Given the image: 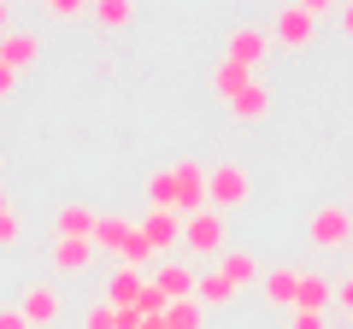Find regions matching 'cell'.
<instances>
[{
    "mask_svg": "<svg viewBox=\"0 0 353 329\" xmlns=\"http://www.w3.org/2000/svg\"><path fill=\"white\" fill-rule=\"evenodd\" d=\"M6 30H12V6H6V0H0V36H6Z\"/></svg>",
    "mask_w": 353,
    "mask_h": 329,
    "instance_id": "obj_32",
    "label": "cell"
},
{
    "mask_svg": "<svg viewBox=\"0 0 353 329\" xmlns=\"http://www.w3.org/2000/svg\"><path fill=\"white\" fill-rule=\"evenodd\" d=\"M94 259V241H53V270L59 277H83Z\"/></svg>",
    "mask_w": 353,
    "mask_h": 329,
    "instance_id": "obj_18",
    "label": "cell"
},
{
    "mask_svg": "<svg viewBox=\"0 0 353 329\" xmlns=\"http://www.w3.org/2000/svg\"><path fill=\"white\" fill-rule=\"evenodd\" d=\"M330 306H336V282H330L324 270H301V288H294V312H318V317H324Z\"/></svg>",
    "mask_w": 353,
    "mask_h": 329,
    "instance_id": "obj_13",
    "label": "cell"
},
{
    "mask_svg": "<svg viewBox=\"0 0 353 329\" xmlns=\"http://www.w3.org/2000/svg\"><path fill=\"white\" fill-rule=\"evenodd\" d=\"M141 288H148V277H141V270H130V265H118L112 277H106V306H112V312H124V306L141 300Z\"/></svg>",
    "mask_w": 353,
    "mask_h": 329,
    "instance_id": "obj_16",
    "label": "cell"
},
{
    "mask_svg": "<svg viewBox=\"0 0 353 329\" xmlns=\"http://www.w3.org/2000/svg\"><path fill=\"white\" fill-rule=\"evenodd\" d=\"M148 212H176V217H183V206H176V177H171V164L148 177Z\"/></svg>",
    "mask_w": 353,
    "mask_h": 329,
    "instance_id": "obj_20",
    "label": "cell"
},
{
    "mask_svg": "<svg viewBox=\"0 0 353 329\" xmlns=\"http://www.w3.org/2000/svg\"><path fill=\"white\" fill-rule=\"evenodd\" d=\"M218 270H224V277H230V282H236V294H241V288H253V282H259V277H265V270H259V259H253V253H248V247H230V253H224V259H218Z\"/></svg>",
    "mask_w": 353,
    "mask_h": 329,
    "instance_id": "obj_17",
    "label": "cell"
},
{
    "mask_svg": "<svg viewBox=\"0 0 353 329\" xmlns=\"http://www.w3.org/2000/svg\"><path fill=\"white\" fill-rule=\"evenodd\" d=\"M18 241H24V224H18V206H12V194L0 189V253H12Z\"/></svg>",
    "mask_w": 353,
    "mask_h": 329,
    "instance_id": "obj_23",
    "label": "cell"
},
{
    "mask_svg": "<svg viewBox=\"0 0 353 329\" xmlns=\"http://www.w3.org/2000/svg\"><path fill=\"white\" fill-rule=\"evenodd\" d=\"M0 329H30V323H24V312H12V306H6V312H0Z\"/></svg>",
    "mask_w": 353,
    "mask_h": 329,
    "instance_id": "obj_30",
    "label": "cell"
},
{
    "mask_svg": "<svg viewBox=\"0 0 353 329\" xmlns=\"http://www.w3.org/2000/svg\"><path fill=\"white\" fill-rule=\"evenodd\" d=\"M265 53H271V36H265V24H236L224 36V59L241 65V71H259Z\"/></svg>",
    "mask_w": 353,
    "mask_h": 329,
    "instance_id": "obj_5",
    "label": "cell"
},
{
    "mask_svg": "<svg viewBox=\"0 0 353 329\" xmlns=\"http://www.w3.org/2000/svg\"><path fill=\"white\" fill-rule=\"evenodd\" d=\"M83 329H118V312H112V306H88V312H83Z\"/></svg>",
    "mask_w": 353,
    "mask_h": 329,
    "instance_id": "obj_25",
    "label": "cell"
},
{
    "mask_svg": "<svg viewBox=\"0 0 353 329\" xmlns=\"http://www.w3.org/2000/svg\"><path fill=\"white\" fill-rule=\"evenodd\" d=\"M101 247L118 259V265H130V270H141L153 259L141 224H136V217H118V212H94V253H101Z\"/></svg>",
    "mask_w": 353,
    "mask_h": 329,
    "instance_id": "obj_1",
    "label": "cell"
},
{
    "mask_svg": "<svg viewBox=\"0 0 353 329\" xmlns=\"http://www.w3.org/2000/svg\"><path fill=\"white\" fill-rule=\"evenodd\" d=\"M289 329H324V317L318 312H289Z\"/></svg>",
    "mask_w": 353,
    "mask_h": 329,
    "instance_id": "obj_28",
    "label": "cell"
},
{
    "mask_svg": "<svg viewBox=\"0 0 353 329\" xmlns=\"http://www.w3.org/2000/svg\"><path fill=\"white\" fill-rule=\"evenodd\" d=\"M12 89H18V71H6V65H0V100H12Z\"/></svg>",
    "mask_w": 353,
    "mask_h": 329,
    "instance_id": "obj_29",
    "label": "cell"
},
{
    "mask_svg": "<svg viewBox=\"0 0 353 329\" xmlns=\"http://www.w3.org/2000/svg\"><path fill=\"white\" fill-rule=\"evenodd\" d=\"M259 288H265V300L277 306V312H294V288H301V265H271L259 277Z\"/></svg>",
    "mask_w": 353,
    "mask_h": 329,
    "instance_id": "obj_14",
    "label": "cell"
},
{
    "mask_svg": "<svg viewBox=\"0 0 353 329\" xmlns=\"http://www.w3.org/2000/svg\"><path fill=\"white\" fill-rule=\"evenodd\" d=\"M336 306L353 317V277H336Z\"/></svg>",
    "mask_w": 353,
    "mask_h": 329,
    "instance_id": "obj_27",
    "label": "cell"
},
{
    "mask_svg": "<svg viewBox=\"0 0 353 329\" xmlns=\"http://www.w3.org/2000/svg\"><path fill=\"white\" fill-rule=\"evenodd\" d=\"M224 112H230V118H241V124H259V118L271 112V89H265L259 76H253L241 94H230V100H224Z\"/></svg>",
    "mask_w": 353,
    "mask_h": 329,
    "instance_id": "obj_15",
    "label": "cell"
},
{
    "mask_svg": "<svg viewBox=\"0 0 353 329\" xmlns=\"http://www.w3.org/2000/svg\"><path fill=\"white\" fill-rule=\"evenodd\" d=\"M148 282L165 294V300H194V270H189V259H159Z\"/></svg>",
    "mask_w": 353,
    "mask_h": 329,
    "instance_id": "obj_10",
    "label": "cell"
},
{
    "mask_svg": "<svg viewBox=\"0 0 353 329\" xmlns=\"http://www.w3.org/2000/svg\"><path fill=\"white\" fill-rule=\"evenodd\" d=\"M171 177H176V206H183V217L201 212V206H206V164L201 159H176Z\"/></svg>",
    "mask_w": 353,
    "mask_h": 329,
    "instance_id": "obj_8",
    "label": "cell"
},
{
    "mask_svg": "<svg viewBox=\"0 0 353 329\" xmlns=\"http://www.w3.org/2000/svg\"><path fill=\"white\" fill-rule=\"evenodd\" d=\"M141 235H148L153 259H171V247H183V217L176 212H148L141 217Z\"/></svg>",
    "mask_w": 353,
    "mask_h": 329,
    "instance_id": "obj_11",
    "label": "cell"
},
{
    "mask_svg": "<svg viewBox=\"0 0 353 329\" xmlns=\"http://www.w3.org/2000/svg\"><path fill=\"white\" fill-rule=\"evenodd\" d=\"M183 247H189L194 259H224L230 253V217L224 212H212V206H201V212H189L183 217Z\"/></svg>",
    "mask_w": 353,
    "mask_h": 329,
    "instance_id": "obj_3",
    "label": "cell"
},
{
    "mask_svg": "<svg viewBox=\"0 0 353 329\" xmlns=\"http://www.w3.org/2000/svg\"><path fill=\"white\" fill-rule=\"evenodd\" d=\"M253 200V177H248V164L224 159V164H206V206L212 212H241V206Z\"/></svg>",
    "mask_w": 353,
    "mask_h": 329,
    "instance_id": "obj_2",
    "label": "cell"
},
{
    "mask_svg": "<svg viewBox=\"0 0 353 329\" xmlns=\"http://www.w3.org/2000/svg\"><path fill=\"white\" fill-rule=\"evenodd\" d=\"M36 59H41L36 30H6V36H0V65H6V71H30Z\"/></svg>",
    "mask_w": 353,
    "mask_h": 329,
    "instance_id": "obj_12",
    "label": "cell"
},
{
    "mask_svg": "<svg viewBox=\"0 0 353 329\" xmlns=\"http://www.w3.org/2000/svg\"><path fill=\"white\" fill-rule=\"evenodd\" d=\"M347 241H353V212L347 206H318L306 217V247L312 253H341Z\"/></svg>",
    "mask_w": 353,
    "mask_h": 329,
    "instance_id": "obj_4",
    "label": "cell"
},
{
    "mask_svg": "<svg viewBox=\"0 0 353 329\" xmlns=\"http://www.w3.org/2000/svg\"><path fill=\"white\" fill-rule=\"evenodd\" d=\"M88 12H94V24H106V30H124L130 18H136V6H130V0H94Z\"/></svg>",
    "mask_w": 353,
    "mask_h": 329,
    "instance_id": "obj_24",
    "label": "cell"
},
{
    "mask_svg": "<svg viewBox=\"0 0 353 329\" xmlns=\"http://www.w3.org/2000/svg\"><path fill=\"white\" fill-rule=\"evenodd\" d=\"M18 312H24V323H30V329H41V323H59V312H65V294L53 288V282H24V300H18Z\"/></svg>",
    "mask_w": 353,
    "mask_h": 329,
    "instance_id": "obj_7",
    "label": "cell"
},
{
    "mask_svg": "<svg viewBox=\"0 0 353 329\" xmlns=\"http://www.w3.org/2000/svg\"><path fill=\"white\" fill-rule=\"evenodd\" d=\"M194 300H201V306H230V300H236V282L212 265V270H201V277H194Z\"/></svg>",
    "mask_w": 353,
    "mask_h": 329,
    "instance_id": "obj_19",
    "label": "cell"
},
{
    "mask_svg": "<svg viewBox=\"0 0 353 329\" xmlns=\"http://www.w3.org/2000/svg\"><path fill=\"white\" fill-rule=\"evenodd\" d=\"M253 76H259V71H241V65L218 59V65H212V89H218V94H224V100H230V94H241V89H248Z\"/></svg>",
    "mask_w": 353,
    "mask_h": 329,
    "instance_id": "obj_21",
    "label": "cell"
},
{
    "mask_svg": "<svg viewBox=\"0 0 353 329\" xmlns=\"http://www.w3.org/2000/svg\"><path fill=\"white\" fill-rule=\"evenodd\" d=\"M265 36L277 41V47H312V36H318V18H306V12H301V0H294V6H277V12H271Z\"/></svg>",
    "mask_w": 353,
    "mask_h": 329,
    "instance_id": "obj_6",
    "label": "cell"
},
{
    "mask_svg": "<svg viewBox=\"0 0 353 329\" xmlns=\"http://www.w3.org/2000/svg\"><path fill=\"white\" fill-rule=\"evenodd\" d=\"M165 329H206V306L201 300H171L165 306Z\"/></svg>",
    "mask_w": 353,
    "mask_h": 329,
    "instance_id": "obj_22",
    "label": "cell"
},
{
    "mask_svg": "<svg viewBox=\"0 0 353 329\" xmlns=\"http://www.w3.org/2000/svg\"><path fill=\"white\" fill-rule=\"evenodd\" d=\"M53 241H94V206L65 200L59 212H53Z\"/></svg>",
    "mask_w": 353,
    "mask_h": 329,
    "instance_id": "obj_9",
    "label": "cell"
},
{
    "mask_svg": "<svg viewBox=\"0 0 353 329\" xmlns=\"http://www.w3.org/2000/svg\"><path fill=\"white\" fill-rule=\"evenodd\" d=\"M83 12H88V0H48V18H59V24H71Z\"/></svg>",
    "mask_w": 353,
    "mask_h": 329,
    "instance_id": "obj_26",
    "label": "cell"
},
{
    "mask_svg": "<svg viewBox=\"0 0 353 329\" xmlns=\"http://www.w3.org/2000/svg\"><path fill=\"white\" fill-rule=\"evenodd\" d=\"M341 36L353 41V0H347V6H341Z\"/></svg>",
    "mask_w": 353,
    "mask_h": 329,
    "instance_id": "obj_31",
    "label": "cell"
},
{
    "mask_svg": "<svg viewBox=\"0 0 353 329\" xmlns=\"http://www.w3.org/2000/svg\"><path fill=\"white\" fill-rule=\"evenodd\" d=\"M141 329H165V317H141Z\"/></svg>",
    "mask_w": 353,
    "mask_h": 329,
    "instance_id": "obj_33",
    "label": "cell"
}]
</instances>
